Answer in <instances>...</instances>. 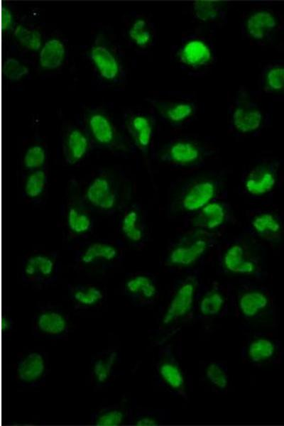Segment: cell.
<instances>
[{
    "label": "cell",
    "mask_w": 284,
    "mask_h": 426,
    "mask_svg": "<svg viewBox=\"0 0 284 426\" xmlns=\"http://www.w3.org/2000/svg\"><path fill=\"white\" fill-rule=\"evenodd\" d=\"M164 410L136 409L130 408L129 424L149 426L158 425L166 420Z\"/></svg>",
    "instance_id": "37"
},
{
    "label": "cell",
    "mask_w": 284,
    "mask_h": 426,
    "mask_svg": "<svg viewBox=\"0 0 284 426\" xmlns=\"http://www.w3.org/2000/svg\"><path fill=\"white\" fill-rule=\"evenodd\" d=\"M60 265L55 252H40L26 257L22 264L21 279L25 283L48 286L58 278Z\"/></svg>",
    "instance_id": "15"
},
{
    "label": "cell",
    "mask_w": 284,
    "mask_h": 426,
    "mask_svg": "<svg viewBox=\"0 0 284 426\" xmlns=\"http://www.w3.org/2000/svg\"><path fill=\"white\" fill-rule=\"evenodd\" d=\"M233 218L231 204L225 198L220 197L184 217L183 223L187 228L214 233L226 226Z\"/></svg>",
    "instance_id": "17"
},
{
    "label": "cell",
    "mask_w": 284,
    "mask_h": 426,
    "mask_svg": "<svg viewBox=\"0 0 284 426\" xmlns=\"http://www.w3.org/2000/svg\"><path fill=\"white\" fill-rule=\"evenodd\" d=\"M221 318L229 313V285L201 282L195 296L192 317Z\"/></svg>",
    "instance_id": "16"
},
{
    "label": "cell",
    "mask_w": 284,
    "mask_h": 426,
    "mask_svg": "<svg viewBox=\"0 0 284 426\" xmlns=\"http://www.w3.org/2000/svg\"><path fill=\"white\" fill-rule=\"evenodd\" d=\"M130 408L119 405L104 406L90 415L92 425L97 426H119L129 423Z\"/></svg>",
    "instance_id": "34"
},
{
    "label": "cell",
    "mask_w": 284,
    "mask_h": 426,
    "mask_svg": "<svg viewBox=\"0 0 284 426\" xmlns=\"http://www.w3.org/2000/svg\"><path fill=\"white\" fill-rule=\"evenodd\" d=\"M131 41L141 49H148L155 44L157 33L155 23L148 18L137 17L129 31Z\"/></svg>",
    "instance_id": "33"
},
{
    "label": "cell",
    "mask_w": 284,
    "mask_h": 426,
    "mask_svg": "<svg viewBox=\"0 0 284 426\" xmlns=\"http://www.w3.org/2000/svg\"><path fill=\"white\" fill-rule=\"evenodd\" d=\"M119 230L126 241L136 246H142L147 236V224L143 209L138 203L130 205L123 214Z\"/></svg>",
    "instance_id": "26"
},
{
    "label": "cell",
    "mask_w": 284,
    "mask_h": 426,
    "mask_svg": "<svg viewBox=\"0 0 284 426\" xmlns=\"http://www.w3.org/2000/svg\"><path fill=\"white\" fill-rule=\"evenodd\" d=\"M120 362V353L114 348L106 349L92 355L89 375L93 386L98 389L109 387L119 374L118 366Z\"/></svg>",
    "instance_id": "24"
},
{
    "label": "cell",
    "mask_w": 284,
    "mask_h": 426,
    "mask_svg": "<svg viewBox=\"0 0 284 426\" xmlns=\"http://www.w3.org/2000/svg\"><path fill=\"white\" fill-rule=\"evenodd\" d=\"M125 126L136 147L143 153H148L154 133L153 117L146 113H131L126 116Z\"/></svg>",
    "instance_id": "28"
},
{
    "label": "cell",
    "mask_w": 284,
    "mask_h": 426,
    "mask_svg": "<svg viewBox=\"0 0 284 426\" xmlns=\"http://www.w3.org/2000/svg\"><path fill=\"white\" fill-rule=\"evenodd\" d=\"M13 36L23 48L37 51L42 48V36L36 28L23 24L15 26Z\"/></svg>",
    "instance_id": "38"
},
{
    "label": "cell",
    "mask_w": 284,
    "mask_h": 426,
    "mask_svg": "<svg viewBox=\"0 0 284 426\" xmlns=\"http://www.w3.org/2000/svg\"><path fill=\"white\" fill-rule=\"evenodd\" d=\"M66 49L63 43L56 38L48 40L41 48L39 62L45 70L58 68L64 62Z\"/></svg>",
    "instance_id": "35"
},
{
    "label": "cell",
    "mask_w": 284,
    "mask_h": 426,
    "mask_svg": "<svg viewBox=\"0 0 284 426\" xmlns=\"http://www.w3.org/2000/svg\"><path fill=\"white\" fill-rule=\"evenodd\" d=\"M68 294L75 309L89 310L100 306L106 299L102 288L92 284H69Z\"/></svg>",
    "instance_id": "31"
},
{
    "label": "cell",
    "mask_w": 284,
    "mask_h": 426,
    "mask_svg": "<svg viewBox=\"0 0 284 426\" xmlns=\"http://www.w3.org/2000/svg\"><path fill=\"white\" fill-rule=\"evenodd\" d=\"M265 261L263 246L258 240L243 232L220 246L217 256L218 271L257 281L266 276Z\"/></svg>",
    "instance_id": "1"
},
{
    "label": "cell",
    "mask_w": 284,
    "mask_h": 426,
    "mask_svg": "<svg viewBox=\"0 0 284 426\" xmlns=\"http://www.w3.org/2000/svg\"><path fill=\"white\" fill-rule=\"evenodd\" d=\"M216 244L213 232L190 229L169 244L163 257L165 266L173 268H195V266L200 264Z\"/></svg>",
    "instance_id": "6"
},
{
    "label": "cell",
    "mask_w": 284,
    "mask_h": 426,
    "mask_svg": "<svg viewBox=\"0 0 284 426\" xmlns=\"http://www.w3.org/2000/svg\"><path fill=\"white\" fill-rule=\"evenodd\" d=\"M3 28L6 33H9L11 31L14 30V18L13 15L9 9H5L3 11Z\"/></svg>",
    "instance_id": "42"
},
{
    "label": "cell",
    "mask_w": 284,
    "mask_h": 426,
    "mask_svg": "<svg viewBox=\"0 0 284 426\" xmlns=\"http://www.w3.org/2000/svg\"><path fill=\"white\" fill-rule=\"evenodd\" d=\"M65 223L69 231L75 236H87L93 229L94 220L92 216L80 203L70 204L65 214Z\"/></svg>",
    "instance_id": "32"
},
{
    "label": "cell",
    "mask_w": 284,
    "mask_h": 426,
    "mask_svg": "<svg viewBox=\"0 0 284 426\" xmlns=\"http://www.w3.org/2000/svg\"><path fill=\"white\" fill-rule=\"evenodd\" d=\"M243 231L258 241L278 244L283 236V219L278 213L272 210L252 209L248 213Z\"/></svg>",
    "instance_id": "19"
},
{
    "label": "cell",
    "mask_w": 284,
    "mask_h": 426,
    "mask_svg": "<svg viewBox=\"0 0 284 426\" xmlns=\"http://www.w3.org/2000/svg\"><path fill=\"white\" fill-rule=\"evenodd\" d=\"M200 268L190 269L184 278L178 279L174 284L170 300L163 315V327H170L186 317H192L195 296L202 282Z\"/></svg>",
    "instance_id": "9"
},
{
    "label": "cell",
    "mask_w": 284,
    "mask_h": 426,
    "mask_svg": "<svg viewBox=\"0 0 284 426\" xmlns=\"http://www.w3.org/2000/svg\"><path fill=\"white\" fill-rule=\"evenodd\" d=\"M214 151L190 136L171 138L161 149L160 160L176 169H195L204 166Z\"/></svg>",
    "instance_id": "8"
},
{
    "label": "cell",
    "mask_w": 284,
    "mask_h": 426,
    "mask_svg": "<svg viewBox=\"0 0 284 426\" xmlns=\"http://www.w3.org/2000/svg\"><path fill=\"white\" fill-rule=\"evenodd\" d=\"M47 160L45 148L39 144L31 146L23 158V165L28 172L43 169Z\"/></svg>",
    "instance_id": "40"
},
{
    "label": "cell",
    "mask_w": 284,
    "mask_h": 426,
    "mask_svg": "<svg viewBox=\"0 0 284 426\" xmlns=\"http://www.w3.org/2000/svg\"><path fill=\"white\" fill-rule=\"evenodd\" d=\"M70 329L69 315L58 305H40L31 319V330L34 337L51 340L67 337Z\"/></svg>",
    "instance_id": "13"
},
{
    "label": "cell",
    "mask_w": 284,
    "mask_h": 426,
    "mask_svg": "<svg viewBox=\"0 0 284 426\" xmlns=\"http://www.w3.org/2000/svg\"><path fill=\"white\" fill-rule=\"evenodd\" d=\"M259 92L241 86L228 102V129L236 136H256L271 123L272 112L259 99Z\"/></svg>",
    "instance_id": "4"
},
{
    "label": "cell",
    "mask_w": 284,
    "mask_h": 426,
    "mask_svg": "<svg viewBox=\"0 0 284 426\" xmlns=\"http://www.w3.org/2000/svg\"><path fill=\"white\" fill-rule=\"evenodd\" d=\"M84 199L89 207L97 212L113 213L119 201L117 185L109 175L99 174L88 182Z\"/></svg>",
    "instance_id": "18"
},
{
    "label": "cell",
    "mask_w": 284,
    "mask_h": 426,
    "mask_svg": "<svg viewBox=\"0 0 284 426\" xmlns=\"http://www.w3.org/2000/svg\"><path fill=\"white\" fill-rule=\"evenodd\" d=\"M122 288L132 305L138 307L153 305L158 294L156 278L149 273H130L125 278Z\"/></svg>",
    "instance_id": "22"
},
{
    "label": "cell",
    "mask_w": 284,
    "mask_h": 426,
    "mask_svg": "<svg viewBox=\"0 0 284 426\" xmlns=\"http://www.w3.org/2000/svg\"><path fill=\"white\" fill-rule=\"evenodd\" d=\"M155 384L175 398L187 400L185 376L170 344L160 345L155 364Z\"/></svg>",
    "instance_id": "11"
},
{
    "label": "cell",
    "mask_w": 284,
    "mask_h": 426,
    "mask_svg": "<svg viewBox=\"0 0 284 426\" xmlns=\"http://www.w3.org/2000/svg\"><path fill=\"white\" fill-rule=\"evenodd\" d=\"M48 371V358L42 351L28 352L18 360L16 366L18 382L24 387L42 386L46 381Z\"/></svg>",
    "instance_id": "23"
},
{
    "label": "cell",
    "mask_w": 284,
    "mask_h": 426,
    "mask_svg": "<svg viewBox=\"0 0 284 426\" xmlns=\"http://www.w3.org/2000/svg\"><path fill=\"white\" fill-rule=\"evenodd\" d=\"M223 176L214 171L190 177L173 194L168 204L172 216L185 217L223 197Z\"/></svg>",
    "instance_id": "3"
},
{
    "label": "cell",
    "mask_w": 284,
    "mask_h": 426,
    "mask_svg": "<svg viewBox=\"0 0 284 426\" xmlns=\"http://www.w3.org/2000/svg\"><path fill=\"white\" fill-rule=\"evenodd\" d=\"M4 71L9 80L17 82L29 72V69L19 60L10 58L5 62Z\"/></svg>",
    "instance_id": "41"
},
{
    "label": "cell",
    "mask_w": 284,
    "mask_h": 426,
    "mask_svg": "<svg viewBox=\"0 0 284 426\" xmlns=\"http://www.w3.org/2000/svg\"><path fill=\"white\" fill-rule=\"evenodd\" d=\"M280 163L278 159L267 158L247 168L241 177L243 192L254 200L268 196L276 185Z\"/></svg>",
    "instance_id": "12"
},
{
    "label": "cell",
    "mask_w": 284,
    "mask_h": 426,
    "mask_svg": "<svg viewBox=\"0 0 284 426\" xmlns=\"http://www.w3.org/2000/svg\"><path fill=\"white\" fill-rule=\"evenodd\" d=\"M228 4L217 1H195L190 4V15L192 21L200 26L198 30L215 35L228 22Z\"/></svg>",
    "instance_id": "21"
},
{
    "label": "cell",
    "mask_w": 284,
    "mask_h": 426,
    "mask_svg": "<svg viewBox=\"0 0 284 426\" xmlns=\"http://www.w3.org/2000/svg\"><path fill=\"white\" fill-rule=\"evenodd\" d=\"M90 148V140L84 131L73 127L64 135L62 139V155L69 165H75L82 160Z\"/></svg>",
    "instance_id": "30"
},
{
    "label": "cell",
    "mask_w": 284,
    "mask_h": 426,
    "mask_svg": "<svg viewBox=\"0 0 284 426\" xmlns=\"http://www.w3.org/2000/svg\"><path fill=\"white\" fill-rule=\"evenodd\" d=\"M171 59L189 77L202 78L216 66L217 53L210 36L196 29L183 33L171 47Z\"/></svg>",
    "instance_id": "2"
},
{
    "label": "cell",
    "mask_w": 284,
    "mask_h": 426,
    "mask_svg": "<svg viewBox=\"0 0 284 426\" xmlns=\"http://www.w3.org/2000/svg\"><path fill=\"white\" fill-rule=\"evenodd\" d=\"M92 139L99 146L114 148L118 145L119 133L110 118L103 112L93 111L86 119Z\"/></svg>",
    "instance_id": "27"
},
{
    "label": "cell",
    "mask_w": 284,
    "mask_h": 426,
    "mask_svg": "<svg viewBox=\"0 0 284 426\" xmlns=\"http://www.w3.org/2000/svg\"><path fill=\"white\" fill-rule=\"evenodd\" d=\"M48 184V173L44 168L29 172L23 183V195L29 200H38L45 194Z\"/></svg>",
    "instance_id": "36"
},
{
    "label": "cell",
    "mask_w": 284,
    "mask_h": 426,
    "mask_svg": "<svg viewBox=\"0 0 284 426\" xmlns=\"http://www.w3.org/2000/svg\"><path fill=\"white\" fill-rule=\"evenodd\" d=\"M205 376L211 385L219 390H226L229 384V369L222 361L210 362L206 370Z\"/></svg>",
    "instance_id": "39"
},
{
    "label": "cell",
    "mask_w": 284,
    "mask_h": 426,
    "mask_svg": "<svg viewBox=\"0 0 284 426\" xmlns=\"http://www.w3.org/2000/svg\"><path fill=\"white\" fill-rule=\"evenodd\" d=\"M149 101L160 121L173 129H184L197 119L199 104L192 93L168 91Z\"/></svg>",
    "instance_id": "7"
},
{
    "label": "cell",
    "mask_w": 284,
    "mask_h": 426,
    "mask_svg": "<svg viewBox=\"0 0 284 426\" xmlns=\"http://www.w3.org/2000/svg\"><path fill=\"white\" fill-rule=\"evenodd\" d=\"M75 264L83 269H107L123 259V251L116 243L94 241L80 247L74 253Z\"/></svg>",
    "instance_id": "14"
},
{
    "label": "cell",
    "mask_w": 284,
    "mask_h": 426,
    "mask_svg": "<svg viewBox=\"0 0 284 426\" xmlns=\"http://www.w3.org/2000/svg\"><path fill=\"white\" fill-rule=\"evenodd\" d=\"M228 285L229 312L236 318L254 324L272 315L273 300L267 288L246 278Z\"/></svg>",
    "instance_id": "5"
},
{
    "label": "cell",
    "mask_w": 284,
    "mask_h": 426,
    "mask_svg": "<svg viewBox=\"0 0 284 426\" xmlns=\"http://www.w3.org/2000/svg\"><path fill=\"white\" fill-rule=\"evenodd\" d=\"M2 321L4 332L6 334L10 333L13 327V320L12 317H11L8 313H6V315L3 317Z\"/></svg>",
    "instance_id": "43"
},
{
    "label": "cell",
    "mask_w": 284,
    "mask_h": 426,
    "mask_svg": "<svg viewBox=\"0 0 284 426\" xmlns=\"http://www.w3.org/2000/svg\"><path fill=\"white\" fill-rule=\"evenodd\" d=\"M89 56L99 75L109 82H116L124 73L122 64L116 53L104 43H94Z\"/></svg>",
    "instance_id": "25"
},
{
    "label": "cell",
    "mask_w": 284,
    "mask_h": 426,
    "mask_svg": "<svg viewBox=\"0 0 284 426\" xmlns=\"http://www.w3.org/2000/svg\"><path fill=\"white\" fill-rule=\"evenodd\" d=\"M283 354V347L278 340L259 332L248 337L241 349L242 359L258 366L278 363Z\"/></svg>",
    "instance_id": "20"
},
{
    "label": "cell",
    "mask_w": 284,
    "mask_h": 426,
    "mask_svg": "<svg viewBox=\"0 0 284 426\" xmlns=\"http://www.w3.org/2000/svg\"><path fill=\"white\" fill-rule=\"evenodd\" d=\"M283 28V23L279 14L266 7L254 8L246 11L240 24L242 37L260 46L272 44Z\"/></svg>",
    "instance_id": "10"
},
{
    "label": "cell",
    "mask_w": 284,
    "mask_h": 426,
    "mask_svg": "<svg viewBox=\"0 0 284 426\" xmlns=\"http://www.w3.org/2000/svg\"><path fill=\"white\" fill-rule=\"evenodd\" d=\"M258 86L260 93L284 98V60L264 65L258 75Z\"/></svg>",
    "instance_id": "29"
}]
</instances>
